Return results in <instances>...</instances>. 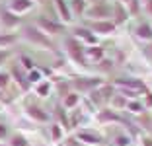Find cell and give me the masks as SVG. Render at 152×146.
Returning <instances> with one entry per match:
<instances>
[{
  "label": "cell",
  "instance_id": "obj_10",
  "mask_svg": "<svg viewBox=\"0 0 152 146\" xmlns=\"http://www.w3.org/2000/svg\"><path fill=\"white\" fill-rule=\"evenodd\" d=\"M10 78L16 80V84L22 90L29 88V82H27V72L20 66V62H12V70H10Z\"/></svg>",
  "mask_w": 152,
  "mask_h": 146
},
{
  "label": "cell",
  "instance_id": "obj_40",
  "mask_svg": "<svg viewBox=\"0 0 152 146\" xmlns=\"http://www.w3.org/2000/svg\"><path fill=\"white\" fill-rule=\"evenodd\" d=\"M142 142H144V146H152V137H142Z\"/></svg>",
  "mask_w": 152,
  "mask_h": 146
},
{
  "label": "cell",
  "instance_id": "obj_43",
  "mask_svg": "<svg viewBox=\"0 0 152 146\" xmlns=\"http://www.w3.org/2000/svg\"><path fill=\"white\" fill-rule=\"evenodd\" d=\"M90 2H94V4H96V2H99V0H90Z\"/></svg>",
  "mask_w": 152,
  "mask_h": 146
},
{
  "label": "cell",
  "instance_id": "obj_24",
  "mask_svg": "<svg viewBox=\"0 0 152 146\" xmlns=\"http://www.w3.org/2000/svg\"><path fill=\"white\" fill-rule=\"evenodd\" d=\"M51 90H53V84H51L49 80H41L39 84L35 86V92H37L39 97H47L51 93Z\"/></svg>",
  "mask_w": 152,
  "mask_h": 146
},
{
  "label": "cell",
  "instance_id": "obj_17",
  "mask_svg": "<svg viewBox=\"0 0 152 146\" xmlns=\"http://www.w3.org/2000/svg\"><path fill=\"white\" fill-rule=\"evenodd\" d=\"M55 2V10H57L58 18L63 20V23L72 22V14H70V6H68L66 0H53Z\"/></svg>",
  "mask_w": 152,
  "mask_h": 146
},
{
  "label": "cell",
  "instance_id": "obj_4",
  "mask_svg": "<svg viewBox=\"0 0 152 146\" xmlns=\"http://www.w3.org/2000/svg\"><path fill=\"white\" fill-rule=\"evenodd\" d=\"M33 26H35L37 29H41L45 35H57V33H64V26H63V23L55 22V20H51V18H45V16L35 18V23H33Z\"/></svg>",
  "mask_w": 152,
  "mask_h": 146
},
{
  "label": "cell",
  "instance_id": "obj_23",
  "mask_svg": "<svg viewBox=\"0 0 152 146\" xmlns=\"http://www.w3.org/2000/svg\"><path fill=\"white\" fill-rule=\"evenodd\" d=\"M127 109H129L131 113H134V115H142V113H146V107H144V103L139 101V99H129V103H127Z\"/></svg>",
  "mask_w": 152,
  "mask_h": 146
},
{
  "label": "cell",
  "instance_id": "obj_16",
  "mask_svg": "<svg viewBox=\"0 0 152 146\" xmlns=\"http://www.w3.org/2000/svg\"><path fill=\"white\" fill-rule=\"evenodd\" d=\"M33 0H10V4H8V10L14 14H23V12H29V10L33 8Z\"/></svg>",
  "mask_w": 152,
  "mask_h": 146
},
{
  "label": "cell",
  "instance_id": "obj_12",
  "mask_svg": "<svg viewBox=\"0 0 152 146\" xmlns=\"http://www.w3.org/2000/svg\"><path fill=\"white\" fill-rule=\"evenodd\" d=\"M113 93H115V90H113V86H99L98 90H94V92L90 93V97L94 99L96 103H107L109 99L113 97Z\"/></svg>",
  "mask_w": 152,
  "mask_h": 146
},
{
  "label": "cell",
  "instance_id": "obj_8",
  "mask_svg": "<svg viewBox=\"0 0 152 146\" xmlns=\"http://www.w3.org/2000/svg\"><path fill=\"white\" fill-rule=\"evenodd\" d=\"M82 144H90V146H99L103 144V137L96 131H90V128H78L74 134Z\"/></svg>",
  "mask_w": 152,
  "mask_h": 146
},
{
  "label": "cell",
  "instance_id": "obj_1",
  "mask_svg": "<svg viewBox=\"0 0 152 146\" xmlns=\"http://www.w3.org/2000/svg\"><path fill=\"white\" fill-rule=\"evenodd\" d=\"M22 37L27 41V43L35 45V47H43V49H47V51H55V43H53V39H51L49 35H45L41 29H37L33 23H29V26L23 27Z\"/></svg>",
  "mask_w": 152,
  "mask_h": 146
},
{
  "label": "cell",
  "instance_id": "obj_25",
  "mask_svg": "<svg viewBox=\"0 0 152 146\" xmlns=\"http://www.w3.org/2000/svg\"><path fill=\"white\" fill-rule=\"evenodd\" d=\"M18 41V35L16 33H0V49H6L10 45H14Z\"/></svg>",
  "mask_w": 152,
  "mask_h": 146
},
{
  "label": "cell",
  "instance_id": "obj_27",
  "mask_svg": "<svg viewBox=\"0 0 152 146\" xmlns=\"http://www.w3.org/2000/svg\"><path fill=\"white\" fill-rule=\"evenodd\" d=\"M8 146H29V140L26 137H22V134H12Z\"/></svg>",
  "mask_w": 152,
  "mask_h": 146
},
{
  "label": "cell",
  "instance_id": "obj_46",
  "mask_svg": "<svg viewBox=\"0 0 152 146\" xmlns=\"http://www.w3.org/2000/svg\"><path fill=\"white\" fill-rule=\"evenodd\" d=\"M150 23H152V22H150Z\"/></svg>",
  "mask_w": 152,
  "mask_h": 146
},
{
  "label": "cell",
  "instance_id": "obj_42",
  "mask_svg": "<svg viewBox=\"0 0 152 146\" xmlns=\"http://www.w3.org/2000/svg\"><path fill=\"white\" fill-rule=\"evenodd\" d=\"M119 2H125V4H127V2H129V0H119Z\"/></svg>",
  "mask_w": 152,
  "mask_h": 146
},
{
  "label": "cell",
  "instance_id": "obj_39",
  "mask_svg": "<svg viewBox=\"0 0 152 146\" xmlns=\"http://www.w3.org/2000/svg\"><path fill=\"white\" fill-rule=\"evenodd\" d=\"M144 96H146V101H144V107L148 109V107H152V93L146 90V92H144Z\"/></svg>",
  "mask_w": 152,
  "mask_h": 146
},
{
  "label": "cell",
  "instance_id": "obj_32",
  "mask_svg": "<svg viewBox=\"0 0 152 146\" xmlns=\"http://www.w3.org/2000/svg\"><path fill=\"white\" fill-rule=\"evenodd\" d=\"M139 2H140V0H129V2H127V4L131 6V8H129V16H131V14H139L140 12Z\"/></svg>",
  "mask_w": 152,
  "mask_h": 146
},
{
  "label": "cell",
  "instance_id": "obj_14",
  "mask_svg": "<svg viewBox=\"0 0 152 146\" xmlns=\"http://www.w3.org/2000/svg\"><path fill=\"white\" fill-rule=\"evenodd\" d=\"M72 33H74V35H72L74 39H80V41H84V43H88V45H98V35L92 33L88 27H74Z\"/></svg>",
  "mask_w": 152,
  "mask_h": 146
},
{
  "label": "cell",
  "instance_id": "obj_36",
  "mask_svg": "<svg viewBox=\"0 0 152 146\" xmlns=\"http://www.w3.org/2000/svg\"><path fill=\"white\" fill-rule=\"evenodd\" d=\"M10 58V51H4V49H0V66H2V62H6Z\"/></svg>",
  "mask_w": 152,
  "mask_h": 146
},
{
  "label": "cell",
  "instance_id": "obj_28",
  "mask_svg": "<svg viewBox=\"0 0 152 146\" xmlns=\"http://www.w3.org/2000/svg\"><path fill=\"white\" fill-rule=\"evenodd\" d=\"M49 131H51V140H53V142H58L61 138H63V128H61L58 123H53L49 127Z\"/></svg>",
  "mask_w": 152,
  "mask_h": 146
},
{
  "label": "cell",
  "instance_id": "obj_3",
  "mask_svg": "<svg viewBox=\"0 0 152 146\" xmlns=\"http://www.w3.org/2000/svg\"><path fill=\"white\" fill-rule=\"evenodd\" d=\"M70 86L76 93H92L99 86H103V80L99 76H78L70 80Z\"/></svg>",
  "mask_w": 152,
  "mask_h": 146
},
{
  "label": "cell",
  "instance_id": "obj_19",
  "mask_svg": "<svg viewBox=\"0 0 152 146\" xmlns=\"http://www.w3.org/2000/svg\"><path fill=\"white\" fill-rule=\"evenodd\" d=\"M70 14H72V18H80V16H84L86 14V8H88V6H86V0H70Z\"/></svg>",
  "mask_w": 152,
  "mask_h": 146
},
{
  "label": "cell",
  "instance_id": "obj_11",
  "mask_svg": "<svg viewBox=\"0 0 152 146\" xmlns=\"http://www.w3.org/2000/svg\"><path fill=\"white\" fill-rule=\"evenodd\" d=\"M0 23L4 27H8V29H12V27H18L20 23H22V20H20L18 14H14V12H10L8 8L0 6Z\"/></svg>",
  "mask_w": 152,
  "mask_h": 146
},
{
  "label": "cell",
  "instance_id": "obj_15",
  "mask_svg": "<svg viewBox=\"0 0 152 146\" xmlns=\"http://www.w3.org/2000/svg\"><path fill=\"white\" fill-rule=\"evenodd\" d=\"M111 18H113V23L115 26H121L129 20V10L125 6H121V2H115L111 6Z\"/></svg>",
  "mask_w": 152,
  "mask_h": 146
},
{
  "label": "cell",
  "instance_id": "obj_38",
  "mask_svg": "<svg viewBox=\"0 0 152 146\" xmlns=\"http://www.w3.org/2000/svg\"><path fill=\"white\" fill-rule=\"evenodd\" d=\"M144 55H146V58L152 62V41H150V45H146V47H144Z\"/></svg>",
  "mask_w": 152,
  "mask_h": 146
},
{
  "label": "cell",
  "instance_id": "obj_37",
  "mask_svg": "<svg viewBox=\"0 0 152 146\" xmlns=\"http://www.w3.org/2000/svg\"><path fill=\"white\" fill-rule=\"evenodd\" d=\"M142 4H144V12H146V16L152 18V0H146V2H142Z\"/></svg>",
  "mask_w": 152,
  "mask_h": 146
},
{
  "label": "cell",
  "instance_id": "obj_21",
  "mask_svg": "<svg viewBox=\"0 0 152 146\" xmlns=\"http://www.w3.org/2000/svg\"><path fill=\"white\" fill-rule=\"evenodd\" d=\"M86 58H88V61H102L103 58V47H99V45H90V47L86 49Z\"/></svg>",
  "mask_w": 152,
  "mask_h": 146
},
{
  "label": "cell",
  "instance_id": "obj_33",
  "mask_svg": "<svg viewBox=\"0 0 152 146\" xmlns=\"http://www.w3.org/2000/svg\"><path fill=\"white\" fill-rule=\"evenodd\" d=\"M99 62V70H105V72H109V70H113V62L111 61H98Z\"/></svg>",
  "mask_w": 152,
  "mask_h": 146
},
{
  "label": "cell",
  "instance_id": "obj_31",
  "mask_svg": "<svg viewBox=\"0 0 152 146\" xmlns=\"http://www.w3.org/2000/svg\"><path fill=\"white\" fill-rule=\"evenodd\" d=\"M139 123H140V125H144V128H146V131H152V119L146 115V113L139 115Z\"/></svg>",
  "mask_w": 152,
  "mask_h": 146
},
{
  "label": "cell",
  "instance_id": "obj_7",
  "mask_svg": "<svg viewBox=\"0 0 152 146\" xmlns=\"http://www.w3.org/2000/svg\"><path fill=\"white\" fill-rule=\"evenodd\" d=\"M86 18L90 20H109L111 18V6L103 4V2H96L94 6L86 8Z\"/></svg>",
  "mask_w": 152,
  "mask_h": 146
},
{
  "label": "cell",
  "instance_id": "obj_29",
  "mask_svg": "<svg viewBox=\"0 0 152 146\" xmlns=\"http://www.w3.org/2000/svg\"><path fill=\"white\" fill-rule=\"evenodd\" d=\"M113 146H131V137L127 133L115 134V138H113Z\"/></svg>",
  "mask_w": 152,
  "mask_h": 146
},
{
  "label": "cell",
  "instance_id": "obj_9",
  "mask_svg": "<svg viewBox=\"0 0 152 146\" xmlns=\"http://www.w3.org/2000/svg\"><path fill=\"white\" fill-rule=\"evenodd\" d=\"M96 119H98V123H102V125H119V123H125V119H123L115 109H111V107H103L98 115H96Z\"/></svg>",
  "mask_w": 152,
  "mask_h": 146
},
{
  "label": "cell",
  "instance_id": "obj_44",
  "mask_svg": "<svg viewBox=\"0 0 152 146\" xmlns=\"http://www.w3.org/2000/svg\"><path fill=\"white\" fill-rule=\"evenodd\" d=\"M140 2H146V0H140Z\"/></svg>",
  "mask_w": 152,
  "mask_h": 146
},
{
  "label": "cell",
  "instance_id": "obj_18",
  "mask_svg": "<svg viewBox=\"0 0 152 146\" xmlns=\"http://www.w3.org/2000/svg\"><path fill=\"white\" fill-rule=\"evenodd\" d=\"M133 33L139 37V39L148 41V43H150V41H152V23L150 22H140L139 26H134Z\"/></svg>",
  "mask_w": 152,
  "mask_h": 146
},
{
  "label": "cell",
  "instance_id": "obj_30",
  "mask_svg": "<svg viewBox=\"0 0 152 146\" xmlns=\"http://www.w3.org/2000/svg\"><path fill=\"white\" fill-rule=\"evenodd\" d=\"M8 84H10V72H2L0 70V90L4 92V90L8 88Z\"/></svg>",
  "mask_w": 152,
  "mask_h": 146
},
{
  "label": "cell",
  "instance_id": "obj_35",
  "mask_svg": "<svg viewBox=\"0 0 152 146\" xmlns=\"http://www.w3.org/2000/svg\"><path fill=\"white\" fill-rule=\"evenodd\" d=\"M8 138V127L4 123H0V140H6Z\"/></svg>",
  "mask_w": 152,
  "mask_h": 146
},
{
  "label": "cell",
  "instance_id": "obj_34",
  "mask_svg": "<svg viewBox=\"0 0 152 146\" xmlns=\"http://www.w3.org/2000/svg\"><path fill=\"white\" fill-rule=\"evenodd\" d=\"M63 146H84V144H82V142L78 140L76 137H70V138H66V140H64Z\"/></svg>",
  "mask_w": 152,
  "mask_h": 146
},
{
  "label": "cell",
  "instance_id": "obj_13",
  "mask_svg": "<svg viewBox=\"0 0 152 146\" xmlns=\"http://www.w3.org/2000/svg\"><path fill=\"white\" fill-rule=\"evenodd\" d=\"M26 115H27V117H31V119L37 121V123H45V121H49V119H51V115L43 109V107L33 105V103L26 105Z\"/></svg>",
  "mask_w": 152,
  "mask_h": 146
},
{
  "label": "cell",
  "instance_id": "obj_20",
  "mask_svg": "<svg viewBox=\"0 0 152 146\" xmlns=\"http://www.w3.org/2000/svg\"><path fill=\"white\" fill-rule=\"evenodd\" d=\"M78 103H80V96L76 92H68L63 96V107L64 109H74Z\"/></svg>",
  "mask_w": 152,
  "mask_h": 146
},
{
  "label": "cell",
  "instance_id": "obj_22",
  "mask_svg": "<svg viewBox=\"0 0 152 146\" xmlns=\"http://www.w3.org/2000/svg\"><path fill=\"white\" fill-rule=\"evenodd\" d=\"M111 101V109H127V103H129V99H127L125 96H121V93H113V97L109 99Z\"/></svg>",
  "mask_w": 152,
  "mask_h": 146
},
{
  "label": "cell",
  "instance_id": "obj_41",
  "mask_svg": "<svg viewBox=\"0 0 152 146\" xmlns=\"http://www.w3.org/2000/svg\"><path fill=\"white\" fill-rule=\"evenodd\" d=\"M0 101H2V103H8V97H4V92H2V90H0Z\"/></svg>",
  "mask_w": 152,
  "mask_h": 146
},
{
  "label": "cell",
  "instance_id": "obj_6",
  "mask_svg": "<svg viewBox=\"0 0 152 146\" xmlns=\"http://www.w3.org/2000/svg\"><path fill=\"white\" fill-rule=\"evenodd\" d=\"M113 86H117L119 90H133V92H139L142 96L146 92V84L139 78H115L113 80Z\"/></svg>",
  "mask_w": 152,
  "mask_h": 146
},
{
  "label": "cell",
  "instance_id": "obj_5",
  "mask_svg": "<svg viewBox=\"0 0 152 146\" xmlns=\"http://www.w3.org/2000/svg\"><path fill=\"white\" fill-rule=\"evenodd\" d=\"M86 27H88L92 33H98V35H111L117 29L113 20H90Z\"/></svg>",
  "mask_w": 152,
  "mask_h": 146
},
{
  "label": "cell",
  "instance_id": "obj_2",
  "mask_svg": "<svg viewBox=\"0 0 152 146\" xmlns=\"http://www.w3.org/2000/svg\"><path fill=\"white\" fill-rule=\"evenodd\" d=\"M64 51H66L68 58L76 64H80V66H88V58H86V49L78 43V39L74 37H66L64 39Z\"/></svg>",
  "mask_w": 152,
  "mask_h": 146
},
{
  "label": "cell",
  "instance_id": "obj_45",
  "mask_svg": "<svg viewBox=\"0 0 152 146\" xmlns=\"http://www.w3.org/2000/svg\"><path fill=\"white\" fill-rule=\"evenodd\" d=\"M0 146H2V144H0Z\"/></svg>",
  "mask_w": 152,
  "mask_h": 146
},
{
  "label": "cell",
  "instance_id": "obj_26",
  "mask_svg": "<svg viewBox=\"0 0 152 146\" xmlns=\"http://www.w3.org/2000/svg\"><path fill=\"white\" fill-rule=\"evenodd\" d=\"M20 66L23 68L26 72H31V70H35V62H33V58L31 57H27V55H20Z\"/></svg>",
  "mask_w": 152,
  "mask_h": 146
}]
</instances>
